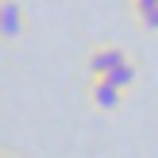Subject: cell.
<instances>
[{
	"label": "cell",
	"mask_w": 158,
	"mask_h": 158,
	"mask_svg": "<svg viewBox=\"0 0 158 158\" xmlns=\"http://www.w3.org/2000/svg\"><path fill=\"white\" fill-rule=\"evenodd\" d=\"M131 54L123 50V46H116V43H100V46H93L89 50V58H85V69H89V81H104V77H112L116 69L127 62Z\"/></svg>",
	"instance_id": "obj_1"
},
{
	"label": "cell",
	"mask_w": 158,
	"mask_h": 158,
	"mask_svg": "<svg viewBox=\"0 0 158 158\" xmlns=\"http://www.w3.org/2000/svg\"><path fill=\"white\" fill-rule=\"evenodd\" d=\"M104 81H112V85H116L120 93H131V85L139 81V66H135V58H127V62H123V66L116 69L112 77H104Z\"/></svg>",
	"instance_id": "obj_4"
},
{
	"label": "cell",
	"mask_w": 158,
	"mask_h": 158,
	"mask_svg": "<svg viewBox=\"0 0 158 158\" xmlns=\"http://www.w3.org/2000/svg\"><path fill=\"white\" fill-rule=\"evenodd\" d=\"M85 97H89V104L97 108V112H120L127 93H120L112 81H89L85 85Z\"/></svg>",
	"instance_id": "obj_2"
},
{
	"label": "cell",
	"mask_w": 158,
	"mask_h": 158,
	"mask_svg": "<svg viewBox=\"0 0 158 158\" xmlns=\"http://www.w3.org/2000/svg\"><path fill=\"white\" fill-rule=\"evenodd\" d=\"M23 35V8L19 0H0V43H15Z\"/></svg>",
	"instance_id": "obj_3"
},
{
	"label": "cell",
	"mask_w": 158,
	"mask_h": 158,
	"mask_svg": "<svg viewBox=\"0 0 158 158\" xmlns=\"http://www.w3.org/2000/svg\"><path fill=\"white\" fill-rule=\"evenodd\" d=\"M4 158H15V154H4Z\"/></svg>",
	"instance_id": "obj_6"
},
{
	"label": "cell",
	"mask_w": 158,
	"mask_h": 158,
	"mask_svg": "<svg viewBox=\"0 0 158 158\" xmlns=\"http://www.w3.org/2000/svg\"><path fill=\"white\" fill-rule=\"evenodd\" d=\"M131 8H135V15H139L143 27L158 31V0H131Z\"/></svg>",
	"instance_id": "obj_5"
}]
</instances>
